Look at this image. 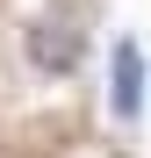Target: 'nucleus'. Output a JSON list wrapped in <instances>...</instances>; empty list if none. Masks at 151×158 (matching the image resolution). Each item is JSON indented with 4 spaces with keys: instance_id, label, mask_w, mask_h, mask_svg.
I'll use <instances>...</instances> for the list:
<instances>
[{
    "instance_id": "nucleus-1",
    "label": "nucleus",
    "mask_w": 151,
    "mask_h": 158,
    "mask_svg": "<svg viewBox=\"0 0 151 158\" xmlns=\"http://www.w3.org/2000/svg\"><path fill=\"white\" fill-rule=\"evenodd\" d=\"M22 58H29L43 79H72L79 58H86V29L72 15H36L29 29H22Z\"/></svg>"
},
{
    "instance_id": "nucleus-2",
    "label": "nucleus",
    "mask_w": 151,
    "mask_h": 158,
    "mask_svg": "<svg viewBox=\"0 0 151 158\" xmlns=\"http://www.w3.org/2000/svg\"><path fill=\"white\" fill-rule=\"evenodd\" d=\"M108 79H115V86H108L115 122H137V115H144V50H137L130 36L115 43V72H108Z\"/></svg>"
}]
</instances>
